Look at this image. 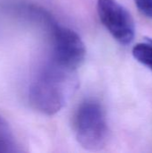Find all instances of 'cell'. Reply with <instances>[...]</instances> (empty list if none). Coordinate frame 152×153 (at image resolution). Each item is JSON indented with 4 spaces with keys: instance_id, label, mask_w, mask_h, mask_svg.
Here are the masks:
<instances>
[{
    "instance_id": "6da1fadb",
    "label": "cell",
    "mask_w": 152,
    "mask_h": 153,
    "mask_svg": "<svg viewBox=\"0 0 152 153\" xmlns=\"http://www.w3.org/2000/svg\"><path fill=\"white\" fill-rule=\"evenodd\" d=\"M77 84L76 72L49 62L30 86V103L37 111L53 116L65 107L76 90Z\"/></svg>"
},
{
    "instance_id": "7a4b0ae2",
    "label": "cell",
    "mask_w": 152,
    "mask_h": 153,
    "mask_svg": "<svg viewBox=\"0 0 152 153\" xmlns=\"http://www.w3.org/2000/svg\"><path fill=\"white\" fill-rule=\"evenodd\" d=\"M73 129L77 142L85 150L99 151L108 140V126L102 105L96 100H85L77 108Z\"/></svg>"
},
{
    "instance_id": "3957f363",
    "label": "cell",
    "mask_w": 152,
    "mask_h": 153,
    "mask_svg": "<svg viewBox=\"0 0 152 153\" xmlns=\"http://www.w3.org/2000/svg\"><path fill=\"white\" fill-rule=\"evenodd\" d=\"M52 56L51 63L64 69L76 72L86 56V48L78 33L74 30L51 23Z\"/></svg>"
},
{
    "instance_id": "277c9868",
    "label": "cell",
    "mask_w": 152,
    "mask_h": 153,
    "mask_svg": "<svg viewBox=\"0 0 152 153\" xmlns=\"http://www.w3.org/2000/svg\"><path fill=\"white\" fill-rule=\"evenodd\" d=\"M99 17L112 35L124 46L130 45L135 38V24L131 13L116 0H98Z\"/></svg>"
},
{
    "instance_id": "5b68a950",
    "label": "cell",
    "mask_w": 152,
    "mask_h": 153,
    "mask_svg": "<svg viewBox=\"0 0 152 153\" xmlns=\"http://www.w3.org/2000/svg\"><path fill=\"white\" fill-rule=\"evenodd\" d=\"M133 57L152 71V44L146 41L136 44L133 48Z\"/></svg>"
},
{
    "instance_id": "8992f818",
    "label": "cell",
    "mask_w": 152,
    "mask_h": 153,
    "mask_svg": "<svg viewBox=\"0 0 152 153\" xmlns=\"http://www.w3.org/2000/svg\"><path fill=\"white\" fill-rule=\"evenodd\" d=\"M138 10L147 18L152 19V0H134Z\"/></svg>"
},
{
    "instance_id": "52a82bcc",
    "label": "cell",
    "mask_w": 152,
    "mask_h": 153,
    "mask_svg": "<svg viewBox=\"0 0 152 153\" xmlns=\"http://www.w3.org/2000/svg\"><path fill=\"white\" fill-rule=\"evenodd\" d=\"M0 136L12 140V131L6 120L0 116Z\"/></svg>"
},
{
    "instance_id": "ba28073f",
    "label": "cell",
    "mask_w": 152,
    "mask_h": 153,
    "mask_svg": "<svg viewBox=\"0 0 152 153\" xmlns=\"http://www.w3.org/2000/svg\"><path fill=\"white\" fill-rule=\"evenodd\" d=\"M12 152H14L12 140L0 136V153Z\"/></svg>"
},
{
    "instance_id": "9c48e42d",
    "label": "cell",
    "mask_w": 152,
    "mask_h": 153,
    "mask_svg": "<svg viewBox=\"0 0 152 153\" xmlns=\"http://www.w3.org/2000/svg\"><path fill=\"white\" fill-rule=\"evenodd\" d=\"M145 40L150 42L151 44H152V38H145Z\"/></svg>"
}]
</instances>
